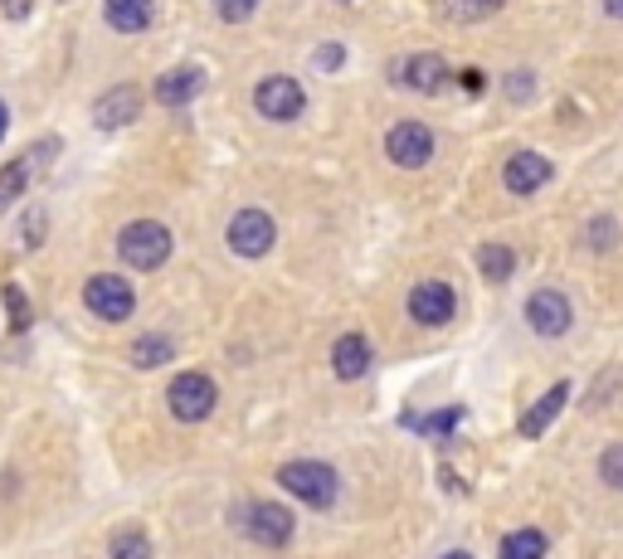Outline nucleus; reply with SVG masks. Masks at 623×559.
<instances>
[{"mask_svg":"<svg viewBox=\"0 0 623 559\" xmlns=\"http://www.w3.org/2000/svg\"><path fill=\"white\" fill-rule=\"evenodd\" d=\"M278 482L293 491L298 501H308L312 511H327V506H337V497H341L337 472H331L327 462H312V458L283 462V468H278Z\"/></svg>","mask_w":623,"mask_h":559,"instance_id":"1","label":"nucleus"},{"mask_svg":"<svg viewBox=\"0 0 623 559\" xmlns=\"http://www.w3.org/2000/svg\"><path fill=\"white\" fill-rule=\"evenodd\" d=\"M117 253H123L127 268L156 273L171 258V229L166 224H156V219H137V224H127V229L117 234Z\"/></svg>","mask_w":623,"mask_h":559,"instance_id":"2","label":"nucleus"},{"mask_svg":"<svg viewBox=\"0 0 623 559\" xmlns=\"http://www.w3.org/2000/svg\"><path fill=\"white\" fill-rule=\"evenodd\" d=\"M166 404H171V414H176L181 423H205L210 414H215V404H220V390H215V380L210 375H201V370H185V375L171 380Z\"/></svg>","mask_w":623,"mask_h":559,"instance_id":"3","label":"nucleus"},{"mask_svg":"<svg viewBox=\"0 0 623 559\" xmlns=\"http://www.w3.org/2000/svg\"><path fill=\"white\" fill-rule=\"evenodd\" d=\"M84 302H88L93 316H103V322H127V316L137 312V292H132V283L127 277H117V273L88 277Z\"/></svg>","mask_w":623,"mask_h":559,"instance_id":"4","label":"nucleus"},{"mask_svg":"<svg viewBox=\"0 0 623 559\" xmlns=\"http://www.w3.org/2000/svg\"><path fill=\"white\" fill-rule=\"evenodd\" d=\"M254 108H259V117H269V122H293V117H302V108H308V92H302L298 78L273 73L254 88Z\"/></svg>","mask_w":623,"mask_h":559,"instance_id":"5","label":"nucleus"},{"mask_svg":"<svg viewBox=\"0 0 623 559\" xmlns=\"http://www.w3.org/2000/svg\"><path fill=\"white\" fill-rule=\"evenodd\" d=\"M273 215L269 209H239V215L230 219V229H224V244H230L239 258H263V253L273 248Z\"/></svg>","mask_w":623,"mask_h":559,"instance_id":"6","label":"nucleus"},{"mask_svg":"<svg viewBox=\"0 0 623 559\" xmlns=\"http://www.w3.org/2000/svg\"><path fill=\"white\" fill-rule=\"evenodd\" d=\"M239 516H244L239 526H244L259 545H269V550H283V545L293 540V530H298L293 511H288V506H278V501H254V506H244Z\"/></svg>","mask_w":623,"mask_h":559,"instance_id":"7","label":"nucleus"},{"mask_svg":"<svg viewBox=\"0 0 623 559\" xmlns=\"http://www.w3.org/2000/svg\"><path fill=\"white\" fill-rule=\"evenodd\" d=\"M454 312H458V297H454L448 283H439V277L409 287V322L415 326H448Z\"/></svg>","mask_w":623,"mask_h":559,"instance_id":"8","label":"nucleus"},{"mask_svg":"<svg viewBox=\"0 0 623 559\" xmlns=\"http://www.w3.org/2000/svg\"><path fill=\"white\" fill-rule=\"evenodd\" d=\"M434 131L424 127V122H395L390 127V137H386V156L395 166H405V170H419V166H429L434 161Z\"/></svg>","mask_w":623,"mask_h":559,"instance_id":"9","label":"nucleus"},{"mask_svg":"<svg viewBox=\"0 0 623 559\" xmlns=\"http://www.w3.org/2000/svg\"><path fill=\"white\" fill-rule=\"evenodd\" d=\"M570 322H575V312H570V302H565V292H555V287H541L526 297V326L536 331V336H565Z\"/></svg>","mask_w":623,"mask_h":559,"instance_id":"10","label":"nucleus"},{"mask_svg":"<svg viewBox=\"0 0 623 559\" xmlns=\"http://www.w3.org/2000/svg\"><path fill=\"white\" fill-rule=\"evenodd\" d=\"M142 117V88L137 84H117L98 98V108H93V122L98 131H123Z\"/></svg>","mask_w":623,"mask_h":559,"instance_id":"11","label":"nucleus"},{"mask_svg":"<svg viewBox=\"0 0 623 559\" xmlns=\"http://www.w3.org/2000/svg\"><path fill=\"white\" fill-rule=\"evenodd\" d=\"M448 78H454V69H448L444 55H409L400 63V84L409 92H424V98H429V92H444Z\"/></svg>","mask_w":623,"mask_h":559,"instance_id":"12","label":"nucleus"},{"mask_svg":"<svg viewBox=\"0 0 623 559\" xmlns=\"http://www.w3.org/2000/svg\"><path fill=\"white\" fill-rule=\"evenodd\" d=\"M546 180H551V161L541 151H516V156H507V166H502V185H507L512 195H536Z\"/></svg>","mask_w":623,"mask_h":559,"instance_id":"13","label":"nucleus"},{"mask_svg":"<svg viewBox=\"0 0 623 559\" xmlns=\"http://www.w3.org/2000/svg\"><path fill=\"white\" fill-rule=\"evenodd\" d=\"M156 102H166V108H185V102H195L205 92V69H195V63H181V69H166L156 78Z\"/></svg>","mask_w":623,"mask_h":559,"instance_id":"14","label":"nucleus"},{"mask_svg":"<svg viewBox=\"0 0 623 559\" xmlns=\"http://www.w3.org/2000/svg\"><path fill=\"white\" fill-rule=\"evenodd\" d=\"M331 370H337V380H361L370 370V341L361 331L337 336V345H331Z\"/></svg>","mask_w":623,"mask_h":559,"instance_id":"15","label":"nucleus"},{"mask_svg":"<svg viewBox=\"0 0 623 559\" xmlns=\"http://www.w3.org/2000/svg\"><path fill=\"white\" fill-rule=\"evenodd\" d=\"M103 16L117 35H142L156 20V0H103Z\"/></svg>","mask_w":623,"mask_h":559,"instance_id":"16","label":"nucleus"},{"mask_svg":"<svg viewBox=\"0 0 623 559\" xmlns=\"http://www.w3.org/2000/svg\"><path fill=\"white\" fill-rule=\"evenodd\" d=\"M565 399H570V384H565V380H561V384H551V390L541 394L536 404H532V409H526V414H522V438H541V433H546L551 423L561 419Z\"/></svg>","mask_w":623,"mask_h":559,"instance_id":"17","label":"nucleus"},{"mask_svg":"<svg viewBox=\"0 0 623 559\" xmlns=\"http://www.w3.org/2000/svg\"><path fill=\"white\" fill-rule=\"evenodd\" d=\"M171 355H176V341L162 336V331H152V336H137V345H132V365H137V370L171 365Z\"/></svg>","mask_w":623,"mask_h":559,"instance_id":"18","label":"nucleus"},{"mask_svg":"<svg viewBox=\"0 0 623 559\" xmlns=\"http://www.w3.org/2000/svg\"><path fill=\"white\" fill-rule=\"evenodd\" d=\"M405 423H409V429H419L424 438H444V443H448L454 429L463 423V404H448V409H439V414H409Z\"/></svg>","mask_w":623,"mask_h":559,"instance_id":"19","label":"nucleus"},{"mask_svg":"<svg viewBox=\"0 0 623 559\" xmlns=\"http://www.w3.org/2000/svg\"><path fill=\"white\" fill-rule=\"evenodd\" d=\"M30 170H35V156H20V161L0 166V215H6V209L25 195V185H30Z\"/></svg>","mask_w":623,"mask_h":559,"instance_id":"20","label":"nucleus"},{"mask_svg":"<svg viewBox=\"0 0 623 559\" xmlns=\"http://www.w3.org/2000/svg\"><path fill=\"white\" fill-rule=\"evenodd\" d=\"M477 268H483L487 283H507V277L516 273V253L507 244H483L477 248Z\"/></svg>","mask_w":623,"mask_h":559,"instance_id":"21","label":"nucleus"},{"mask_svg":"<svg viewBox=\"0 0 623 559\" xmlns=\"http://www.w3.org/2000/svg\"><path fill=\"white\" fill-rule=\"evenodd\" d=\"M551 550V536L546 530H512L507 540H502V559H536Z\"/></svg>","mask_w":623,"mask_h":559,"instance_id":"22","label":"nucleus"},{"mask_svg":"<svg viewBox=\"0 0 623 559\" xmlns=\"http://www.w3.org/2000/svg\"><path fill=\"white\" fill-rule=\"evenodd\" d=\"M108 550H113L117 559H147V555H152V540L142 536V530H117Z\"/></svg>","mask_w":623,"mask_h":559,"instance_id":"23","label":"nucleus"},{"mask_svg":"<svg viewBox=\"0 0 623 559\" xmlns=\"http://www.w3.org/2000/svg\"><path fill=\"white\" fill-rule=\"evenodd\" d=\"M6 312H10V331H25L35 322V307H30V297L20 292V283H6Z\"/></svg>","mask_w":623,"mask_h":559,"instance_id":"24","label":"nucleus"},{"mask_svg":"<svg viewBox=\"0 0 623 559\" xmlns=\"http://www.w3.org/2000/svg\"><path fill=\"white\" fill-rule=\"evenodd\" d=\"M439 6L448 10V20H483L502 10V0H439Z\"/></svg>","mask_w":623,"mask_h":559,"instance_id":"25","label":"nucleus"},{"mask_svg":"<svg viewBox=\"0 0 623 559\" xmlns=\"http://www.w3.org/2000/svg\"><path fill=\"white\" fill-rule=\"evenodd\" d=\"M600 482L623 491V443H609L604 458H600Z\"/></svg>","mask_w":623,"mask_h":559,"instance_id":"26","label":"nucleus"},{"mask_svg":"<svg viewBox=\"0 0 623 559\" xmlns=\"http://www.w3.org/2000/svg\"><path fill=\"white\" fill-rule=\"evenodd\" d=\"M585 244H590L594 253H609V248L619 244V224L609 219V215H604V219H594L590 229H585Z\"/></svg>","mask_w":623,"mask_h":559,"instance_id":"27","label":"nucleus"},{"mask_svg":"<svg viewBox=\"0 0 623 559\" xmlns=\"http://www.w3.org/2000/svg\"><path fill=\"white\" fill-rule=\"evenodd\" d=\"M45 229H49V215L39 205H30V209H25V248L45 244Z\"/></svg>","mask_w":623,"mask_h":559,"instance_id":"28","label":"nucleus"},{"mask_svg":"<svg viewBox=\"0 0 623 559\" xmlns=\"http://www.w3.org/2000/svg\"><path fill=\"white\" fill-rule=\"evenodd\" d=\"M259 10V0H215V16L224 24H239V20H249Z\"/></svg>","mask_w":623,"mask_h":559,"instance_id":"29","label":"nucleus"},{"mask_svg":"<svg viewBox=\"0 0 623 559\" xmlns=\"http://www.w3.org/2000/svg\"><path fill=\"white\" fill-rule=\"evenodd\" d=\"M0 10H6L10 20H25V16L35 10V0H0Z\"/></svg>","mask_w":623,"mask_h":559,"instance_id":"30","label":"nucleus"},{"mask_svg":"<svg viewBox=\"0 0 623 559\" xmlns=\"http://www.w3.org/2000/svg\"><path fill=\"white\" fill-rule=\"evenodd\" d=\"M317 63H322V69H341V45H322L317 49Z\"/></svg>","mask_w":623,"mask_h":559,"instance_id":"31","label":"nucleus"},{"mask_svg":"<svg viewBox=\"0 0 623 559\" xmlns=\"http://www.w3.org/2000/svg\"><path fill=\"white\" fill-rule=\"evenodd\" d=\"M512 88H516V98H532V73H516Z\"/></svg>","mask_w":623,"mask_h":559,"instance_id":"32","label":"nucleus"},{"mask_svg":"<svg viewBox=\"0 0 623 559\" xmlns=\"http://www.w3.org/2000/svg\"><path fill=\"white\" fill-rule=\"evenodd\" d=\"M458 84H463V88H468V92H477V88H483V73H477V69H468V73H463V78H458Z\"/></svg>","mask_w":623,"mask_h":559,"instance_id":"33","label":"nucleus"},{"mask_svg":"<svg viewBox=\"0 0 623 559\" xmlns=\"http://www.w3.org/2000/svg\"><path fill=\"white\" fill-rule=\"evenodd\" d=\"M604 16H614V20H623V0H604Z\"/></svg>","mask_w":623,"mask_h":559,"instance_id":"34","label":"nucleus"},{"mask_svg":"<svg viewBox=\"0 0 623 559\" xmlns=\"http://www.w3.org/2000/svg\"><path fill=\"white\" fill-rule=\"evenodd\" d=\"M6 131H10V108L0 102V141H6Z\"/></svg>","mask_w":623,"mask_h":559,"instance_id":"35","label":"nucleus"}]
</instances>
